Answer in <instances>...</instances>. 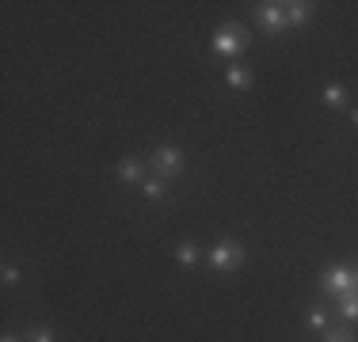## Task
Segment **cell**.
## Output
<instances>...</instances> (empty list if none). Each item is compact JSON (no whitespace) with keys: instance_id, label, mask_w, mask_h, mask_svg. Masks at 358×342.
<instances>
[{"instance_id":"10","label":"cell","mask_w":358,"mask_h":342,"mask_svg":"<svg viewBox=\"0 0 358 342\" xmlns=\"http://www.w3.org/2000/svg\"><path fill=\"white\" fill-rule=\"evenodd\" d=\"M339 316L343 319H358V293H343L339 297Z\"/></svg>"},{"instance_id":"13","label":"cell","mask_w":358,"mask_h":342,"mask_svg":"<svg viewBox=\"0 0 358 342\" xmlns=\"http://www.w3.org/2000/svg\"><path fill=\"white\" fill-rule=\"evenodd\" d=\"M320 342H355V334H350L347 327H335V331L328 327V331H324V339H320Z\"/></svg>"},{"instance_id":"15","label":"cell","mask_w":358,"mask_h":342,"mask_svg":"<svg viewBox=\"0 0 358 342\" xmlns=\"http://www.w3.org/2000/svg\"><path fill=\"white\" fill-rule=\"evenodd\" d=\"M27 342H54V331H50V327H34V331L27 334Z\"/></svg>"},{"instance_id":"6","label":"cell","mask_w":358,"mask_h":342,"mask_svg":"<svg viewBox=\"0 0 358 342\" xmlns=\"http://www.w3.org/2000/svg\"><path fill=\"white\" fill-rule=\"evenodd\" d=\"M118 179H123V183H138V187H141V183H145V163L134 160V156H126V160L118 163Z\"/></svg>"},{"instance_id":"8","label":"cell","mask_w":358,"mask_h":342,"mask_svg":"<svg viewBox=\"0 0 358 342\" xmlns=\"http://www.w3.org/2000/svg\"><path fill=\"white\" fill-rule=\"evenodd\" d=\"M282 8H286V19H290L293 27H305V23H309V16H313V4H309V0H302V4L293 0V4H282Z\"/></svg>"},{"instance_id":"18","label":"cell","mask_w":358,"mask_h":342,"mask_svg":"<svg viewBox=\"0 0 358 342\" xmlns=\"http://www.w3.org/2000/svg\"><path fill=\"white\" fill-rule=\"evenodd\" d=\"M0 342H19V339H16V334H4V339H0Z\"/></svg>"},{"instance_id":"14","label":"cell","mask_w":358,"mask_h":342,"mask_svg":"<svg viewBox=\"0 0 358 342\" xmlns=\"http://www.w3.org/2000/svg\"><path fill=\"white\" fill-rule=\"evenodd\" d=\"M309 327L328 331V316H324V308H320V304H313V308H309Z\"/></svg>"},{"instance_id":"1","label":"cell","mask_w":358,"mask_h":342,"mask_svg":"<svg viewBox=\"0 0 358 342\" xmlns=\"http://www.w3.org/2000/svg\"><path fill=\"white\" fill-rule=\"evenodd\" d=\"M218 54H225V57H236V54H244L248 49V31L244 27H236V23H225V27H218V34H213V42H210Z\"/></svg>"},{"instance_id":"5","label":"cell","mask_w":358,"mask_h":342,"mask_svg":"<svg viewBox=\"0 0 358 342\" xmlns=\"http://www.w3.org/2000/svg\"><path fill=\"white\" fill-rule=\"evenodd\" d=\"M255 19H260V27L267 34H282L286 31V8L282 4H260V8H255Z\"/></svg>"},{"instance_id":"11","label":"cell","mask_w":358,"mask_h":342,"mask_svg":"<svg viewBox=\"0 0 358 342\" xmlns=\"http://www.w3.org/2000/svg\"><path fill=\"white\" fill-rule=\"evenodd\" d=\"M324 103L328 106H343V103H347V91H343V84H324Z\"/></svg>"},{"instance_id":"12","label":"cell","mask_w":358,"mask_h":342,"mask_svg":"<svg viewBox=\"0 0 358 342\" xmlns=\"http://www.w3.org/2000/svg\"><path fill=\"white\" fill-rule=\"evenodd\" d=\"M141 194H145L149 202H160V198L168 194V190H164V183H160V179H145V183H141Z\"/></svg>"},{"instance_id":"7","label":"cell","mask_w":358,"mask_h":342,"mask_svg":"<svg viewBox=\"0 0 358 342\" xmlns=\"http://www.w3.org/2000/svg\"><path fill=\"white\" fill-rule=\"evenodd\" d=\"M225 80H229V88H236V91L252 88V73H248V65H236V61L225 69Z\"/></svg>"},{"instance_id":"3","label":"cell","mask_w":358,"mask_h":342,"mask_svg":"<svg viewBox=\"0 0 358 342\" xmlns=\"http://www.w3.org/2000/svg\"><path fill=\"white\" fill-rule=\"evenodd\" d=\"M320 293L324 297H343V293H355V270L347 266H332L320 274Z\"/></svg>"},{"instance_id":"2","label":"cell","mask_w":358,"mask_h":342,"mask_svg":"<svg viewBox=\"0 0 358 342\" xmlns=\"http://www.w3.org/2000/svg\"><path fill=\"white\" fill-rule=\"evenodd\" d=\"M149 168H153L160 179H176L179 171H183V148L179 145H160L153 152V160H149Z\"/></svg>"},{"instance_id":"17","label":"cell","mask_w":358,"mask_h":342,"mask_svg":"<svg viewBox=\"0 0 358 342\" xmlns=\"http://www.w3.org/2000/svg\"><path fill=\"white\" fill-rule=\"evenodd\" d=\"M350 122H355V126H358V106H355V111H350Z\"/></svg>"},{"instance_id":"9","label":"cell","mask_w":358,"mask_h":342,"mask_svg":"<svg viewBox=\"0 0 358 342\" xmlns=\"http://www.w3.org/2000/svg\"><path fill=\"white\" fill-rule=\"evenodd\" d=\"M198 255H202V251H198V244H191V240H187V244H179V247H176V259L183 262V266H195V262H198Z\"/></svg>"},{"instance_id":"16","label":"cell","mask_w":358,"mask_h":342,"mask_svg":"<svg viewBox=\"0 0 358 342\" xmlns=\"http://www.w3.org/2000/svg\"><path fill=\"white\" fill-rule=\"evenodd\" d=\"M4 285H8V289H12V285H19V270L16 266H4Z\"/></svg>"},{"instance_id":"4","label":"cell","mask_w":358,"mask_h":342,"mask_svg":"<svg viewBox=\"0 0 358 342\" xmlns=\"http://www.w3.org/2000/svg\"><path fill=\"white\" fill-rule=\"evenodd\" d=\"M240 262H244V244H240V240H221L210 251V266L221 270V274H225V270H236Z\"/></svg>"}]
</instances>
